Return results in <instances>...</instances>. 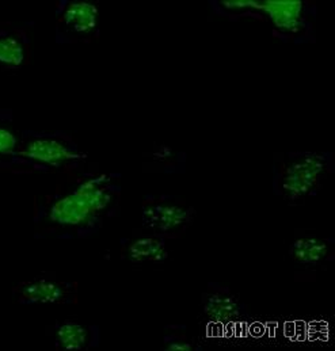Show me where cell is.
I'll return each instance as SVG.
<instances>
[{"mask_svg": "<svg viewBox=\"0 0 335 351\" xmlns=\"http://www.w3.org/2000/svg\"><path fill=\"white\" fill-rule=\"evenodd\" d=\"M60 176L55 191L36 198V234L83 239L97 234L118 212L121 176L86 165Z\"/></svg>", "mask_w": 335, "mask_h": 351, "instance_id": "6da1fadb", "label": "cell"}, {"mask_svg": "<svg viewBox=\"0 0 335 351\" xmlns=\"http://www.w3.org/2000/svg\"><path fill=\"white\" fill-rule=\"evenodd\" d=\"M19 173H69L87 165V154L65 132H23L14 152L0 159Z\"/></svg>", "mask_w": 335, "mask_h": 351, "instance_id": "7a4b0ae2", "label": "cell"}, {"mask_svg": "<svg viewBox=\"0 0 335 351\" xmlns=\"http://www.w3.org/2000/svg\"><path fill=\"white\" fill-rule=\"evenodd\" d=\"M333 152H284L273 160V190L285 202L299 205L314 197L334 173Z\"/></svg>", "mask_w": 335, "mask_h": 351, "instance_id": "3957f363", "label": "cell"}, {"mask_svg": "<svg viewBox=\"0 0 335 351\" xmlns=\"http://www.w3.org/2000/svg\"><path fill=\"white\" fill-rule=\"evenodd\" d=\"M268 22L276 37L288 43L314 40L315 5L303 0H246L244 18Z\"/></svg>", "mask_w": 335, "mask_h": 351, "instance_id": "277c9868", "label": "cell"}, {"mask_svg": "<svg viewBox=\"0 0 335 351\" xmlns=\"http://www.w3.org/2000/svg\"><path fill=\"white\" fill-rule=\"evenodd\" d=\"M196 216L197 212L190 204L174 195H147L141 204L143 232L165 240L182 237Z\"/></svg>", "mask_w": 335, "mask_h": 351, "instance_id": "5b68a950", "label": "cell"}, {"mask_svg": "<svg viewBox=\"0 0 335 351\" xmlns=\"http://www.w3.org/2000/svg\"><path fill=\"white\" fill-rule=\"evenodd\" d=\"M100 37V10L94 3L80 0L60 1L56 11L58 44L91 43Z\"/></svg>", "mask_w": 335, "mask_h": 351, "instance_id": "8992f818", "label": "cell"}, {"mask_svg": "<svg viewBox=\"0 0 335 351\" xmlns=\"http://www.w3.org/2000/svg\"><path fill=\"white\" fill-rule=\"evenodd\" d=\"M14 298L23 305H58L79 301V284L52 276H38L12 288Z\"/></svg>", "mask_w": 335, "mask_h": 351, "instance_id": "52a82bcc", "label": "cell"}, {"mask_svg": "<svg viewBox=\"0 0 335 351\" xmlns=\"http://www.w3.org/2000/svg\"><path fill=\"white\" fill-rule=\"evenodd\" d=\"M201 312L209 324L231 327L246 317L238 294L222 284H209L201 295Z\"/></svg>", "mask_w": 335, "mask_h": 351, "instance_id": "ba28073f", "label": "cell"}, {"mask_svg": "<svg viewBox=\"0 0 335 351\" xmlns=\"http://www.w3.org/2000/svg\"><path fill=\"white\" fill-rule=\"evenodd\" d=\"M60 351L90 350L100 345L101 332L97 326L87 324L78 319H64L48 330Z\"/></svg>", "mask_w": 335, "mask_h": 351, "instance_id": "9c48e42d", "label": "cell"}, {"mask_svg": "<svg viewBox=\"0 0 335 351\" xmlns=\"http://www.w3.org/2000/svg\"><path fill=\"white\" fill-rule=\"evenodd\" d=\"M333 239H326L314 232H303L294 236L288 248L289 258L299 266L315 269L334 259Z\"/></svg>", "mask_w": 335, "mask_h": 351, "instance_id": "30bf717a", "label": "cell"}, {"mask_svg": "<svg viewBox=\"0 0 335 351\" xmlns=\"http://www.w3.org/2000/svg\"><path fill=\"white\" fill-rule=\"evenodd\" d=\"M168 240L143 232L122 241L121 256L133 265H161L168 259Z\"/></svg>", "mask_w": 335, "mask_h": 351, "instance_id": "8fae6325", "label": "cell"}, {"mask_svg": "<svg viewBox=\"0 0 335 351\" xmlns=\"http://www.w3.org/2000/svg\"><path fill=\"white\" fill-rule=\"evenodd\" d=\"M30 55L27 32L22 26L0 22V66L21 68L29 62Z\"/></svg>", "mask_w": 335, "mask_h": 351, "instance_id": "7c38bea8", "label": "cell"}, {"mask_svg": "<svg viewBox=\"0 0 335 351\" xmlns=\"http://www.w3.org/2000/svg\"><path fill=\"white\" fill-rule=\"evenodd\" d=\"M201 348L196 339L187 332L183 326H170L166 327L163 334L162 350L163 351H193Z\"/></svg>", "mask_w": 335, "mask_h": 351, "instance_id": "4fadbf2b", "label": "cell"}, {"mask_svg": "<svg viewBox=\"0 0 335 351\" xmlns=\"http://www.w3.org/2000/svg\"><path fill=\"white\" fill-rule=\"evenodd\" d=\"M19 133L11 125V113L0 112V158L10 156L16 148Z\"/></svg>", "mask_w": 335, "mask_h": 351, "instance_id": "5bb4252c", "label": "cell"}, {"mask_svg": "<svg viewBox=\"0 0 335 351\" xmlns=\"http://www.w3.org/2000/svg\"><path fill=\"white\" fill-rule=\"evenodd\" d=\"M152 165L155 167H161V171L163 173L178 171V169L185 165V156L182 154H176L168 145H161L152 152Z\"/></svg>", "mask_w": 335, "mask_h": 351, "instance_id": "9a60e30c", "label": "cell"}]
</instances>
